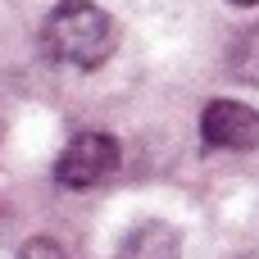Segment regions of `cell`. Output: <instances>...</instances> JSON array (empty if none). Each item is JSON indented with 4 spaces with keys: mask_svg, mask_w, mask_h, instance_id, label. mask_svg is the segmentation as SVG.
<instances>
[{
    "mask_svg": "<svg viewBox=\"0 0 259 259\" xmlns=\"http://www.w3.org/2000/svg\"><path fill=\"white\" fill-rule=\"evenodd\" d=\"M118 46V23L96 0H59L41 23V50L55 64L100 68Z\"/></svg>",
    "mask_w": 259,
    "mask_h": 259,
    "instance_id": "cell-1",
    "label": "cell"
},
{
    "mask_svg": "<svg viewBox=\"0 0 259 259\" xmlns=\"http://www.w3.org/2000/svg\"><path fill=\"white\" fill-rule=\"evenodd\" d=\"M123 150L109 132H77L59 159H55V182L68 187V191H87V187H100L105 178H114Z\"/></svg>",
    "mask_w": 259,
    "mask_h": 259,
    "instance_id": "cell-2",
    "label": "cell"
},
{
    "mask_svg": "<svg viewBox=\"0 0 259 259\" xmlns=\"http://www.w3.org/2000/svg\"><path fill=\"white\" fill-rule=\"evenodd\" d=\"M200 141L209 150H255L259 109L241 105V100H209L200 109Z\"/></svg>",
    "mask_w": 259,
    "mask_h": 259,
    "instance_id": "cell-3",
    "label": "cell"
},
{
    "mask_svg": "<svg viewBox=\"0 0 259 259\" xmlns=\"http://www.w3.org/2000/svg\"><path fill=\"white\" fill-rule=\"evenodd\" d=\"M114 259H182V232L173 223L146 219V223H137L123 237V246H118Z\"/></svg>",
    "mask_w": 259,
    "mask_h": 259,
    "instance_id": "cell-4",
    "label": "cell"
},
{
    "mask_svg": "<svg viewBox=\"0 0 259 259\" xmlns=\"http://www.w3.org/2000/svg\"><path fill=\"white\" fill-rule=\"evenodd\" d=\"M228 77L246 82V87H259V23L232 36V46H228Z\"/></svg>",
    "mask_w": 259,
    "mask_h": 259,
    "instance_id": "cell-5",
    "label": "cell"
},
{
    "mask_svg": "<svg viewBox=\"0 0 259 259\" xmlns=\"http://www.w3.org/2000/svg\"><path fill=\"white\" fill-rule=\"evenodd\" d=\"M18 259H68V255H64L59 241H50V237H32V241L18 250Z\"/></svg>",
    "mask_w": 259,
    "mask_h": 259,
    "instance_id": "cell-6",
    "label": "cell"
},
{
    "mask_svg": "<svg viewBox=\"0 0 259 259\" xmlns=\"http://www.w3.org/2000/svg\"><path fill=\"white\" fill-rule=\"evenodd\" d=\"M232 5H241V9H250V5H259V0H232Z\"/></svg>",
    "mask_w": 259,
    "mask_h": 259,
    "instance_id": "cell-7",
    "label": "cell"
}]
</instances>
